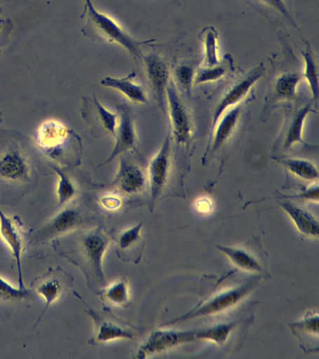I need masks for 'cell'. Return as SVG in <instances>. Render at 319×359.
Masks as SVG:
<instances>
[{
    "mask_svg": "<svg viewBox=\"0 0 319 359\" xmlns=\"http://www.w3.org/2000/svg\"><path fill=\"white\" fill-rule=\"evenodd\" d=\"M284 59L271 60V70L263 106L262 120L267 122L276 109L290 108L299 100L298 86L302 80L301 65L287 41H283Z\"/></svg>",
    "mask_w": 319,
    "mask_h": 359,
    "instance_id": "1",
    "label": "cell"
},
{
    "mask_svg": "<svg viewBox=\"0 0 319 359\" xmlns=\"http://www.w3.org/2000/svg\"><path fill=\"white\" fill-rule=\"evenodd\" d=\"M265 73L264 65L259 64V66L254 67L245 74L239 76L232 83H229V86L224 90L212 109L210 134L214 130L217 121L228 109L240 105V104L251 102L254 100V93L252 94V90L257 81L260 80Z\"/></svg>",
    "mask_w": 319,
    "mask_h": 359,
    "instance_id": "9",
    "label": "cell"
},
{
    "mask_svg": "<svg viewBox=\"0 0 319 359\" xmlns=\"http://www.w3.org/2000/svg\"><path fill=\"white\" fill-rule=\"evenodd\" d=\"M11 29H12V22H11L10 20L0 22V36H8V33H10Z\"/></svg>",
    "mask_w": 319,
    "mask_h": 359,
    "instance_id": "38",
    "label": "cell"
},
{
    "mask_svg": "<svg viewBox=\"0 0 319 359\" xmlns=\"http://www.w3.org/2000/svg\"><path fill=\"white\" fill-rule=\"evenodd\" d=\"M35 142L43 154L63 167L81 164L82 140L72 129L60 121L48 120L41 123L36 133Z\"/></svg>",
    "mask_w": 319,
    "mask_h": 359,
    "instance_id": "2",
    "label": "cell"
},
{
    "mask_svg": "<svg viewBox=\"0 0 319 359\" xmlns=\"http://www.w3.org/2000/svg\"><path fill=\"white\" fill-rule=\"evenodd\" d=\"M212 209V205L211 201L208 198H200L196 203V210L201 213H208L211 212Z\"/></svg>",
    "mask_w": 319,
    "mask_h": 359,
    "instance_id": "37",
    "label": "cell"
},
{
    "mask_svg": "<svg viewBox=\"0 0 319 359\" xmlns=\"http://www.w3.org/2000/svg\"><path fill=\"white\" fill-rule=\"evenodd\" d=\"M100 203L103 209L109 212H114L119 210L123 205L122 196L118 193L106 194L100 198Z\"/></svg>",
    "mask_w": 319,
    "mask_h": 359,
    "instance_id": "36",
    "label": "cell"
},
{
    "mask_svg": "<svg viewBox=\"0 0 319 359\" xmlns=\"http://www.w3.org/2000/svg\"><path fill=\"white\" fill-rule=\"evenodd\" d=\"M242 322H217L210 327L201 328V330H196V341L203 339V341L214 342L218 346H224V345L229 344V341L234 336L235 331L242 325Z\"/></svg>",
    "mask_w": 319,
    "mask_h": 359,
    "instance_id": "27",
    "label": "cell"
},
{
    "mask_svg": "<svg viewBox=\"0 0 319 359\" xmlns=\"http://www.w3.org/2000/svg\"><path fill=\"white\" fill-rule=\"evenodd\" d=\"M144 65L148 83L155 95L156 102L164 115L167 114L166 89L170 81V69L161 56L150 53L144 55L142 60Z\"/></svg>",
    "mask_w": 319,
    "mask_h": 359,
    "instance_id": "19",
    "label": "cell"
},
{
    "mask_svg": "<svg viewBox=\"0 0 319 359\" xmlns=\"http://www.w3.org/2000/svg\"><path fill=\"white\" fill-rule=\"evenodd\" d=\"M306 47L301 50L302 57L304 59L305 67L302 72V78L307 81L308 86L312 93L313 102L318 105V58L313 52L312 46L308 41H305Z\"/></svg>",
    "mask_w": 319,
    "mask_h": 359,
    "instance_id": "30",
    "label": "cell"
},
{
    "mask_svg": "<svg viewBox=\"0 0 319 359\" xmlns=\"http://www.w3.org/2000/svg\"><path fill=\"white\" fill-rule=\"evenodd\" d=\"M118 123L116 131V145L110 156L102 163V165H107L117 156L123 154L138 151V137H137L135 121L133 111L127 104H120L117 106Z\"/></svg>",
    "mask_w": 319,
    "mask_h": 359,
    "instance_id": "17",
    "label": "cell"
},
{
    "mask_svg": "<svg viewBox=\"0 0 319 359\" xmlns=\"http://www.w3.org/2000/svg\"><path fill=\"white\" fill-rule=\"evenodd\" d=\"M200 38L203 42L204 58L201 67H212L221 63L218 58V34L212 27L204 28L200 34Z\"/></svg>",
    "mask_w": 319,
    "mask_h": 359,
    "instance_id": "32",
    "label": "cell"
},
{
    "mask_svg": "<svg viewBox=\"0 0 319 359\" xmlns=\"http://www.w3.org/2000/svg\"><path fill=\"white\" fill-rule=\"evenodd\" d=\"M195 69L191 65L182 63L175 67V83L176 88L187 95L191 94L193 83L195 79Z\"/></svg>",
    "mask_w": 319,
    "mask_h": 359,
    "instance_id": "35",
    "label": "cell"
},
{
    "mask_svg": "<svg viewBox=\"0 0 319 359\" xmlns=\"http://www.w3.org/2000/svg\"><path fill=\"white\" fill-rule=\"evenodd\" d=\"M276 161L281 164L290 175L301 181L315 182L318 180V170L310 160L301 157H274Z\"/></svg>",
    "mask_w": 319,
    "mask_h": 359,
    "instance_id": "28",
    "label": "cell"
},
{
    "mask_svg": "<svg viewBox=\"0 0 319 359\" xmlns=\"http://www.w3.org/2000/svg\"><path fill=\"white\" fill-rule=\"evenodd\" d=\"M100 299L114 307L128 308L130 306V285L125 278L116 280L99 292Z\"/></svg>",
    "mask_w": 319,
    "mask_h": 359,
    "instance_id": "29",
    "label": "cell"
},
{
    "mask_svg": "<svg viewBox=\"0 0 319 359\" xmlns=\"http://www.w3.org/2000/svg\"><path fill=\"white\" fill-rule=\"evenodd\" d=\"M36 297L33 289L16 288L0 276V303H20L29 302Z\"/></svg>",
    "mask_w": 319,
    "mask_h": 359,
    "instance_id": "33",
    "label": "cell"
},
{
    "mask_svg": "<svg viewBox=\"0 0 319 359\" xmlns=\"http://www.w3.org/2000/svg\"><path fill=\"white\" fill-rule=\"evenodd\" d=\"M233 60L231 56L228 55L225 56L223 61L219 65L212 67H201L196 70L194 83L201 84L206 83H215L224 76L231 73L233 70Z\"/></svg>",
    "mask_w": 319,
    "mask_h": 359,
    "instance_id": "31",
    "label": "cell"
},
{
    "mask_svg": "<svg viewBox=\"0 0 319 359\" xmlns=\"http://www.w3.org/2000/svg\"><path fill=\"white\" fill-rule=\"evenodd\" d=\"M110 237L102 226L83 233L76 241V250L68 258L80 266L86 275L88 285L105 286L103 257L107 252Z\"/></svg>",
    "mask_w": 319,
    "mask_h": 359,
    "instance_id": "5",
    "label": "cell"
},
{
    "mask_svg": "<svg viewBox=\"0 0 319 359\" xmlns=\"http://www.w3.org/2000/svg\"><path fill=\"white\" fill-rule=\"evenodd\" d=\"M23 224L18 216L11 217L5 215L0 209V236L5 243L9 246L15 261L18 273V287L26 288L24 282L23 266H22V254L25 250L24 232L22 230Z\"/></svg>",
    "mask_w": 319,
    "mask_h": 359,
    "instance_id": "18",
    "label": "cell"
},
{
    "mask_svg": "<svg viewBox=\"0 0 319 359\" xmlns=\"http://www.w3.org/2000/svg\"><path fill=\"white\" fill-rule=\"evenodd\" d=\"M111 185L121 196L141 195L147 187V172L136 159L130 158V153L123 154L120 157L118 171Z\"/></svg>",
    "mask_w": 319,
    "mask_h": 359,
    "instance_id": "13",
    "label": "cell"
},
{
    "mask_svg": "<svg viewBox=\"0 0 319 359\" xmlns=\"http://www.w3.org/2000/svg\"><path fill=\"white\" fill-rule=\"evenodd\" d=\"M196 330H156L142 342L135 358L144 359L196 341Z\"/></svg>",
    "mask_w": 319,
    "mask_h": 359,
    "instance_id": "14",
    "label": "cell"
},
{
    "mask_svg": "<svg viewBox=\"0 0 319 359\" xmlns=\"http://www.w3.org/2000/svg\"><path fill=\"white\" fill-rule=\"evenodd\" d=\"M74 294L79 297L81 302L86 306V313L94 321L95 332L93 338L89 341L91 344H106L116 341V339H135L137 338L138 328L122 321L113 314L95 311L88 305L85 300H83L79 294L77 293H74Z\"/></svg>",
    "mask_w": 319,
    "mask_h": 359,
    "instance_id": "11",
    "label": "cell"
},
{
    "mask_svg": "<svg viewBox=\"0 0 319 359\" xmlns=\"http://www.w3.org/2000/svg\"><path fill=\"white\" fill-rule=\"evenodd\" d=\"M142 223L120 232L116 241V252L122 260L138 263L141 260L144 248L142 236Z\"/></svg>",
    "mask_w": 319,
    "mask_h": 359,
    "instance_id": "24",
    "label": "cell"
},
{
    "mask_svg": "<svg viewBox=\"0 0 319 359\" xmlns=\"http://www.w3.org/2000/svg\"><path fill=\"white\" fill-rule=\"evenodd\" d=\"M88 217L76 207H65L36 233L32 241L46 243L83 226Z\"/></svg>",
    "mask_w": 319,
    "mask_h": 359,
    "instance_id": "16",
    "label": "cell"
},
{
    "mask_svg": "<svg viewBox=\"0 0 319 359\" xmlns=\"http://www.w3.org/2000/svg\"><path fill=\"white\" fill-rule=\"evenodd\" d=\"M245 102L228 109L217 121L214 130L210 134L209 143L203 158L205 165L209 159L218 157L224 164L229 151L237 147V142L242 139L247 123L249 111Z\"/></svg>",
    "mask_w": 319,
    "mask_h": 359,
    "instance_id": "4",
    "label": "cell"
},
{
    "mask_svg": "<svg viewBox=\"0 0 319 359\" xmlns=\"http://www.w3.org/2000/svg\"><path fill=\"white\" fill-rule=\"evenodd\" d=\"M72 285L71 275L61 268L49 269L46 273L36 278L33 282V286H34L33 290L36 294L43 297V299L46 300V306H44L43 311H41L40 318L36 323L35 327H37L39 323L41 321L50 306L60 299Z\"/></svg>",
    "mask_w": 319,
    "mask_h": 359,
    "instance_id": "15",
    "label": "cell"
},
{
    "mask_svg": "<svg viewBox=\"0 0 319 359\" xmlns=\"http://www.w3.org/2000/svg\"><path fill=\"white\" fill-rule=\"evenodd\" d=\"M167 135L161 150L151 160L147 168V184L149 187V207L153 210L156 202L161 198L172 174V143Z\"/></svg>",
    "mask_w": 319,
    "mask_h": 359,
    "instance_id": "12",
    "label": "cell"
},
{
    "mask_svg": "<svg viewBox=\"0 0 319 359\" xmlns=\"http://www.w3.org/2000/svg\"><path fill=\"white\" fill-rule=\"evenodd\" d=\"M136 72L130 73L124 78L106 77L100 81L102 86L113 88L121 93L131 102L136 104H147L148 100L144 89L142 86L134 83Z\"/></svg>",
    "mask_w": 319,
    "mask_h": 359,
    "instance_id": "26",
    "label": "cell"
},
{
    "mask_svg": "<svg viewBox=\"0 0 319 359\" xmlns=\"http://www.w3.org/2000/svg\"><path fill=\"white\" fill-rule=\"evenodd\" d=\"M217 249L223 252L229 261L235 266V268L240 271L256 273L259 276H267V269L265 268L264 261L245 246H224L217 245Z\"/></svg>",
    "mask_w": 319,
    "mask_h": 359,
    "instance_id": "23",
    "label": "cell"
},
{
    "mask_svg": "<svg viewBox=\"0 0 319 359\" xmlns=\"http://www.w3.org/2000/svg\"><path fill=\"white\" fill-rule=\"evenodd\" d=\"M57 174L58 182L57 187V207L63 208L75 198L77 194L76 185L65 172L60 168L52 167Z\"/></svg>",
    "mask_w": 319,
    "mask_h": 359,
    "instance_id": "34",
    "label": "cell"
},
{
    "mask_svg": "<svg viewBox=\"0 0 319 359\" xmlns=\"http://www.w3.org/2000/svg\"><path fill=\"white\" fill-rule=\"evenodd\" d=\"M85 109H83V117L90 121L92 128H96L99 134H107L116 137L118 114L111 112L104 108L97 100L96 95L92 98H85Z\"/></svg>",
    "mask_w": 319,
    "mask_h": 359,
    "instance_id": "21",
    "label": "cell"
},
{
    "mask_svg": "<svg viewBox=\"0 0 319 359\" xmlns=\"http://www.w3.org/2000/svg\"><path fill=\"white\" fill-rule=\"evenodd\" d=\"M278 203L295 224L299 234L306 238H318V221L309 210H305L304 208L291 201H282Z\"/></svg>",
    "mask_w": 319,
    "mask_h": 359,
    "instance_id": "25",
    "label": "cell"
},
{
    "mask_svg": "<svg viewBox=\"0 0 319 359\" xmlns=\"http://www.w3.org/2000/svg\"><path fill=\"white\" fill-rule=\"evenodd\" d=\"M167 114H169L170 135L178 146L189 149L195 136V121L170 79L166 89Z\"/></svg>",
    "mask_w": 319,
    "mask_h": 359,
    "instance_id": "10",
    "label": "cell"
},
{
    "mask_svg": "<svg viewBox=\"0 0 319 359\" xmlns=\"http://www.w3.org/2000/svg\"><path fill=\"white\" fill-rule=\"evenodd\" d=\"M83 15L86 17V24L83 28V33L86 36L108 43L118 44L127 50L135 60L142 61L144 57L141 49L142 45L156 41V39L142 41L134 39L116 20L97 11L92 0H86Z\"/></svg>",
    "mask_w": 319,
    "mask_h": 359,
    "instance_id": "3",
    "label": "cell"
},
{
    "mask_svg": "<svg viewBox=\"0 0 319 359\" xmlns=\"http://www.w3.org/2000/svg\"><path fill=\"white\" fill-rule=\"evenodd\" d=\"M273 25H290L299 30L294 17L292 0H245Z\"/></svg>",
    "mask_w": 319,
    "mask_h": 359,
    "instance_id": "20",
    "label": "cell"
},
{
    "mask_svg": "<svg viewBox=\"0 0 319 359\" xmlns=\"http://www.w3.org/2000/svg\"><path fill=\"white\" fill-rule=\"evenodd\" d=\"M316 104L313 100L299 98L293 106L285 108V121L281 132L273 143V153L280 156L297 148L307 151H318V146L308 144L304 140L305 120L310 114H316ZM276 157V156H274Z\"/></svg>",
    "mask_w": 319,
    "mask_h": 359,
    "instance_id": "7",
    "label": "cell"
},
{
    "mask_svg": "<svg viewBox=\"0 0 319 359\" xmlns=\"http://www.w3.org/2000/svg\"><path fill=\"white\" fill-rule=\"evenodd\" d=\"M318 311L309 310L298 321L288 324L304 352H318Z\"/></svg>",
    "mask_w": 319,
    "mask_h": 359,
    "instance_id": "22",
    "label": "cell"
},
{
    "mask_svg": "<svg viewBox=\"0 0 319 359\" xmlns=\"http://www.w3.org/2000/svg\"><path fill=\"white\" fill-rule=\"evenodd\" d=\"M260 277L262 276L259 275H254L236 286L217 292L208 299L198 303L195 308L187 311L183 316L175 317V318L163 323L161 327L179 324V323L189 321V320L203 318V317H214L225 313L226 311L231 310L240 304L259 285Z\"/></svg>",
    "mask_w": 319,
    "mask_h": 359,
    "instance_id": "6",
    "label": "cell"
},
{
    "mask_svg": "<svg viewBox=\"0 0 319 359\" xmlns=\"http://www.w3.org/2000/svg\"><path fill=\"white\" fill-rule=\"evenodd\" d=\"M34 172L32 160L20 142L11 139L0 147V184H27Z\"/></svg>",
    "mask_w": 319,
    "mask_h": 359,
    "instance_id": "8",
    "label": "cell"
}]
</instances>
